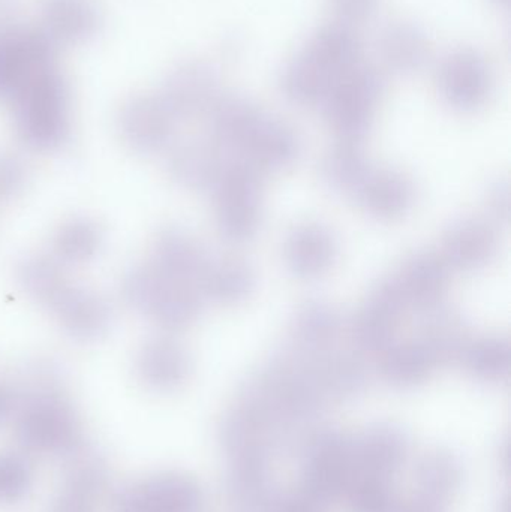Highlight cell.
I'll use <instances>...</instances> for the list:
<instances>
[{"label": "cell", "instance_id": "cell-1", "mask_svg": "<svg viewBox=\"0 0 511 512\" xmlns=\"http://www.w3.org/2000/svg\"><path fill=\"white\" fill-rule=\"evenodd\" d=\"M359 54V41L350 27H323L288 63L282 77L285 96L299 107L324 105L336 84L356 68Z\"/></svg>", "mask_w": 511, "mask_h": 512}, {"label": "cell", "instance_id": "cell-2", "mask_svg": "<svg viewBox=\"0 0 511 512\" xmlns=\"http://www.w3.org/2000/svg\"><path fill=\"white\" fill-rule=\"evenodd\" d=\"M123 295L131 306L168 333H179L194 325L204 301L197 286L173 279L152 262L131 270L123 280Z\"/></svg>", "mask_w": 511, "mask_h": 512}, {"label": "cell", "instance_id": "cell-3", "mask_svg": "<svg viewBox=\"0 0 511 512\" xmlns=\"http://www.w3.org/2000/svg\"><path fill=\"white\" fill-rule=\"evenodd\" d=\"M264 180L266 176L245 158L225 162L224 170L212 189L216 228L225 242L240 245L251 240L260 230Z\"/></svg>", "mask_w": 511, "mask_h": 512}, {"label": "cell", "instance_id": "cell-4", "mask_svg": "<svg viewBox=\"0 0 511 512\" xmlns=\"http://www.w3.org/2000/svg\"><path fill=\"white\" fill-rule=\"evenodd\" d=\"M15 125L24 143L54 149L68 135L65 86L53 68L27 81L14 96Z\"/></svg>", "mask_w": 511, "mask_h": 512}, {"label": "cell", "instance_id": "cell-5", "mask_svg": "<svg viewBox=\"0 0 511 512\" xmlns=\"http://www.w3.org/2000/svg\"><path fill=\"white\" fill-rule=\"evenodd\" d=\"M383 92V78L371 66L357 65L336 84L324 108L338 141L362 144L371 131Z\"/></svg>", "mask_w": 511, "mask_h": 512}, {"label": "cell", "instance_id": "cell-6", "mask_svg": "<svg viewBox=\"0 0 511 512\" xmlns=\"http://www.w3.org/2000/svg\"><path fill=\"white\" fill-rule=\"evenodd\" d=\"M408 307L392 277L378 282L369 292L350 324V339L359 351L380 354L395 342Z\"/></svg>", "mask_w": 511, "mask_h": 512}, {"label": "cell", "instance_id": "cell-7", "mask_svg": "<svg viewBox=\"0 0 511 512\" xmlns=\"http://www.w3.org/2000/svg\"><path fill=\"white\" fill-rule=\"evenodd\" d=\"M444 101L458 111L479 110L488 102L492 80L488 63L477 51L459 48L444 57L438 71Z\"/></svg>", "mask_w": 511, "mask_h": 512}, {"label": "cell", "instance_id": "cell-8", "mask_svg": "<svg viewBox=\"0 0 511 512\" xmlns=\"http://www.w3.org/2000/svg\"><path fill=\"white\" fill-rule=\"evenodd\" d=\"M408 310L432 312L443 306L450 286V268L440 254L417 252L407 256L390 274Z\"/></svg>", "mask_w": 511, "mask_h": 512}, {"label": "cell", "instance_id": "cell-9", "mask_svg": "<svg viewBox=\"0 0 511 512\" xmlns=\"http://www.w3.org/2000/svg\"><path fill=\"white\" fill-rule=\"evenodd\" d=\"M174 119L164 99L141 96L129 101L120 111V135L138 152H156L171 140Z\"/></svg>", "mask_w": 511, "mask_h": 512}, {"label": "cell", "instance_id": "cell-10", "mask_svg": "<svg viewBox=\"0 0 511 512\" xmlns=\"http://www.w3.org/2000/svg\"><path fill=\"white\" fill-rule=\"evenodd\" d=\"M497 231L482 219H465L453 225L441 239L440 254L450 270H480L498 254Z\"/></svg>", "mask_w": 511, "mask_h": 512}, {"label": "cell", "instance_id": "cell-11", "mask_svg": "<svg viewBox=\"0 0 511 512\" xmlns=\"http://www.w3.org/2000/svg\"><path fill=\"white\" fill-rule=\"evenodd\" d=\"M284 259L294 276L317 279L332 270L338 259V245L326 227L305 222L294 227L285 239Z\"/></svg>", "mask_w": 511, "mask_h": 512}, {"label": "cell", "instance_id": "cell-12", "mask_svg": "<svg viewBox=\"0 0 511 512\" xmlns=\"http://www.w3.org/2000/svg\"><path fill=\"white\" fill-rule=\"evenodd\" d=\"M354 197L372 219L398 221L413 209L416 188L407 174L393 170L371 171Z\"/></svg>", "mask_w": 511, "mask_h": 512}, {"label": "cell", "instance_id": "cell-13", "mask_svg": "<svg viewBox=\"0 0 511 512\" xmlns=\"http://www.w3.org/2000/svg\"><path fill=\"white\" fill-rule=\"evenodd\" d=\"M342 319L338 310L323 301H308L291 319L290 348L308 357H320L338 340Z\"/></svg>", "mask_w": 511, "mask_h": 512}, {"label": "cell", "instance_id": "cell-14", "mask_svg": "<svg viewBox=\"0 0 511 512\" xmlns=\"http://www.w3.org/2000/svg\"><path fill=\"white\" fill-rule=\"evenodd\" d=\"M48 307L60 325L77 339H96L110 324L111 313L107 303L86 289L69 285Z\"/></svg>", "mask_w": 511, "mask_h": 512}, {"label": "cell", "instance_id": "cell-15", "mask_svg": "<svg viewBox=\"0 0 511 512\" xmlns=\"http://www.w3.org/2000/svg\"><path fill=\"white\" fill-rule=\"evenodd\" d=\"M162 99L174 117H191L210 113L221 98L215 75L204 66L188 65L168 81Z\"/></svg>", "mask_w": 511, "mask_h": 512}, {"label": "cell", "instance_id": "cell-16", "mask_svg": "<svg viewBox=\"0 0 511 512\" xmlns=\"http://www.w3.org/2000/svg\"><path fill=\"white\" fill-rule=\"evenodd\" d=\"M195 286L203 300L221 306H237L245 303L254 292L255 273L243 259H219L207 262Z\"/></svg>", "mask_w": 511, "mask_h": 512}, {"label": "cell", "instance_id": "cell-17", "mask_svg": "<svg viewBox=\"0 0 511 512\" xmlns=\"http://www.w3.org/2000/svg\"><path fill=\"white\" fill-rule=\"evenodd\" d=\"M300 150L299 137L290 126L264 120L243 152L246 161L267 177L293 167Z\"/></svg>", "mask_w": 511, "mask_h": 512}, {"label": "cell", "instance_id": "cell-18", "mask_svg": "<svg viewBox=\"0 0 511 512\" xmlns=\"http://www.w3.org/2000/svg\"><path fill=\"white\" fill-rule=\"evenodd\" d=\"M471 339L473 337L462 316L441 306L429 312L417 342L437 367L461 363Z\"/></svg>", "mask_w": 511, "mask_h": 512}, {"label": "cell", "instance_id": "cell-19", "mask_svg": "<svg viewBox=\"0 0 511 512\" xmlns=\"http://www.w3.org/2000/svg\"><path fill=\"white\" fill-rule=\"evenodd\" d=\"M210 138L219 150H245L264 117L255 105L242 99H219L210 111Z\"/></svg>", "mask_w": 511, "mask_h": 512}, {"label": "cell", "instance_id": "cell-20", "mask_svg": "<svg viewBox=\"0 0 511 512\" xmlns=\"http://www.w3.org/2000/svg\"><path fill=\"white\" fill-rule=\"evenodd\" d=\"M189 366L188 352L171 337L150 339L137 354L138 375L153 387L179 385L188 376Z\"/></svg>", "mask_w": 511, "mask_h": 512}, {"label": "cell", "instance_id": "cell-21", "mask_svg": "<svg viewBox=\"0 0 511 512\" xmlns=\"http://www.w3.org/2000/svg\"><path fill=\"white\" fill-rule=\"evenodd\" d=\"M200 243L182 230L170 228L159 234L153 246L152 264L173 279L195 282L207 265Z\"/></svg>", "mask_w": 511, "mask_h": 512}, {"label": "cell", "instance_id": "cell-22", "mask_svg": "<svg viewBox=\"0 0 511 512\" xmlns=\"http://www.w3.org/2000/svg\"><path fill=\"white\" fill-rule=\"evenodd\" d=\"M225 161L221 150L213 144H192L180 147L168 159L171 179L189 189L212 191L218 182Z\"/></svg>", "mask_w": 511, "mask_h": 512}, {"label": "cell", "instance_id": "cell-23", "mask_svg": "<svg viewBox=\"0 0 511 512\" xmlns=\"http://www.w3.org/2000/svg\"><path fill=\"white\" fill-rule=\"evenodd\" d=\"M371 171L368 156L360 143L338 141L320 164L321 182L336 194L353 197Z\"/></svg>", "mask_w": 511, "mask_h": 512}, {"label": "cell", "instance_id": "cell-24", "mask_svg": "<svg viewBox=\"0 0 511 512\" xmlns=\"http://www.w3.org/2000/svg\"><path fill=\"white\" fill-rule=\"evenodd\" d=\"M378 358V370L393 384H417L428 378L435 367L417 340L393 342L378 354Z\"/></svg>", "mask_w": 511, "mask_h": 512}, {"label": "cell", "instance_id": "cell-25", "mask_svg": "<svg viewBox=\"0 0 511 512\" xmlns=\"http://www.w3.org/2000/svg\"><path fill=\"white\" fill-rule=\"evenodd\" d=\"M381 50L390 68L410 72L419 69L429 56V42L419 27L401 21L386 30Z\"/></svg>", "mask_w": 511, "mask_h": 512}, {"label": "cell", "instance_id": "cell-26", "mask_svg": "<svg viewBox=\"0 0 511 512\" xmlns=\"http://www.w3.org/2000/svg\"><path fill=\"white\" fill-rule=\"evenodd\" d=\"M17 277L27 294L47 306L69 286L59 261L53 256L38 255L24 259L18 265Z\"/></svg>", "mask_w": 511, "mask_h": 512}, {"label": "cell", "instance_id": "cell-27", "mask_svg": "<svg viewBox=\"0 0 511 512\" xmlns=\"http://www.w3.org/2000/svg\"><path fill=\"white\" fill-rule=\"evenodd\" d=\"M44 15L48 30L63 39L84 38L98 23L90 0H45Z\"/></svg>", "mask_w": 511, "mask_h": 512}, {"label": "cell", "instance_id": "cell-28", "mask_svg": "<svg viewBox=\"0 0 511 512\" xmlns=\"http://www.w3.org/2000/svg\"><path fill=\"white\" fill-rule=\"evenodd\" d=\"M509 340L498 336L471 339L462 355L461 363L477 378L500 379L510 369Z\"/></svg>", "mask_w": 511, "mask_h": 512}, {"label": "cell", "instance_id": "cell-29", "mask_svg": "<svg viewBox=\"0 0 511 512\" xmlns=\"http://www.w3.org/2000/svg\"><path fill=\"white\" fill-rule=\"evenodd\" d=\"M102 233L98 225L86 219H75L60 227L53 240L57 261L84 262L98 252Z\"/></svg>", "mask_w": 511, "mask_h": 512}, {"label": "cell", "instance_id": "cell-30", "mask_svg": "<svg viewBox=\"0 0 511 512\" xmlns=\"http://www.w3.org/2000/svg\"><path fill=\"white\" fill-rule=\"evenodd\" d=\"M336 15V23L350 27L354 23L369 20L377 9L378 0H327Z\"/></svg>", "mask_w": 511, "mask_h": 512}, {"label": "cell", "instance_id": "cell-31", "mask_svg": "<svg viewBox=\"0 0 511 512\" xmlns=\"http://www.w3.org/2000/svg\"><path fill=\"white\" fill-rule=\"evenodd\" d=\"M26 174L17 158L0 155V203L11 200L23 188Z\"/></svg>", "mask_w": 511, "mask_h": 512}, {"label": "cell", "instance_id": "cell-32", "mask_svg": "<svg viewBox=\"0 0 511 512\" xmlns=\"http://www.w3.org/2000/svg\"><path fill=\"white\" fill-rule=\"evenodd\" d=\"M488 210L492 218L507 222L510 216V189L507 183H498L489 191Z\"/></svg>", "mask_w": 511, "mask_h": 512}, {"label": "cell", "instance_id": "cell-33", "mask_svg": "<svg viewBox=\"0 0 511 512\" xmlns=\"http://www.w3.org/2000/svg\"><path fill=\"white\" fill-rule=\"evenodd\" d=\"M6 406H8V394H6L5 388L0 385V415L5 412Z\"/></svg>", "mask_w": 511, "mask_h": 512}]
</instances>
